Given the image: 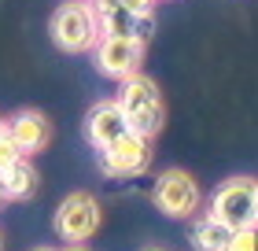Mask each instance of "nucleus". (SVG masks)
Listing matches in <instances>:
<instances>
[{"label": "nucleus", "mask_w": 258, "mask_h": 251, "mask_svg": "<svg viewBox=\"0 0 258 251\" xmlns=\"http://www.w3.org/2000/svg\"><path fill=\"white\" fill-rule=\"evenodd\" d=\"M4 133L15 140L22 159H33L52 144V118L37 107H19L11 118H4Z\"/></svg>", "instance_id": "nucleus-7"}, {"label": "nucleus", "mask_w": 258, "mask_h": 251, "mask_svg": "<svg viewBox=\"0 0 258 251\" xmlns=\"http://www.w3.org/2000/svg\"><path fill=\"white\" fill-rule=\"evenodd\" d=\"M100 22V37H118V41H140L148 44V37L155 33V15H137L129 11L122 0H89Z\"/></svg>", "instance_id": "nucleus-6"}, {"label": "nucleus", "mask_w": 258, "mask_h": 251, "mask_svg": "<svg viewBox=\"0 0 258 251\" xmlns=\"http://www.w3.org/2000/svg\"><path fill=\"white\" fill-rule=\"evenodd\" d=\"M63 251H89V247H85V244H67Z\"/></svg>", "instance_id": "nucleus-16"}, {"label": "nucleus", "mask_w": 258, "mask_h": 251, "mask_svg": "<svg viewBox=\"0 0 258 251\" xmlns=\"http://www.w3.org/2000/svg\"><path fill=\"white\" fill-rule=\"evenodd\" d=\"M254 218H258V181H254Z\"/></svg>", "instance_id": "nucleus-17"}, {"label": "nucleus", "mask_w": 258, "mask_h": 251, "mask_svg": "<svg viewBox=\"0 0 258 251\" xmlns=\"http://www.w3.org/2000/svg\"><path fill=\"white\" fill-rule=\"evenodd\" d=\"M188 240H192L196 251H229L232 229H229V225H221L218 218H210V214H199V218L192 222Z\"/></svg>", "instance_id": "nucleus-11"}, {"label": "nucleus", "mask_w": 258, "mask_h": 251, "mask_svg": "<svg viewBox=\"0 0 258 251\" xmlns=\"http://www.w3.org/2000/svg\"><path fill=\"white\" fill-rule=\"evenodd\" d=\"M48 33L55 41V48L67 52V56H78V52H92L100 41V22H96V11H92L89 0H63L55 8V15L48 22Z\"/></svg>", "instance_id": "nucleus-2"}, {"label": "nucleus", "mask_w": 258, "mask_h": 251, "mask_svg": "<svg viewBox=\"0 0 258 251\" xmlns=\"http://www.w3.org/2000/svg\"><path fill=\"white\" fill-rule=\"evenodd\" d=\"M144 52H148V44H140V41H118V37H100L96 48H92L100 74H107L114 81H125V78L140 74V70H144Z\"/></svg>", "instance_id": "nucleus-8"}, {"label": "nucleus", "mask_w": 258, "mask_h": 251, "mask_svg": "<svg viewBox=\"0 0 258 251\" xmlns=\"http://www.w3.org/2000/svg\"><path fill=\"white\" fill-rule=\"evenodd\" d=\"M33 251H55V247H33Z\"/></svg>", "instance_id": "nucleus-18"}, {"label": "nucleus", "mask_w": 258, "mask_h": 251, "mask_svg": "<svg viewBox=\"0 0 258 251\" xmlns=\"http://www.w3.org/2000/svg\"><path fill=\"white\" fill-rule=\"evenodd\" d=\"M0 247H4V240H0Z\"/></svg>", "instance_id": "nucleus-22"}, {"label": "nucleus", "mask_w": 258, "mask_h": 251, "mask_svg": "<svg viewBox=\"0 0 258 251\" xmlns=\"http://www.w3.org/2000/svg\"><path fill=\"white\" fill-rule=\"evenodd\" d=\"M144 251H162V247H144Z\"/></svg>", "instance_id": "nucleus-20"}, {"label": "nucleus", "mask_w": 258, "mask_h": 251, "mask_svg": "<svg viewBox=\"0 0 258 251\" xmlns=\"http://www.w3.org/2000/svg\"><path fill=\"white\" fill-rule=\"evenodd\" d=\"M0 129H4V118H0Z\"/></svg>", "instance_id": "nucleus-21"}, {"label": "nucleus", "mask_w": 258, "mask_h": 251, "mask_svg": "<svg viewBox=\"0 0 258 251\" xmlns=\"http://www.w3.org/2000/svg\"><path fill=\"white\" fill-rule=\"evenodd\" d=\"M122 4L137 15H155V0H122Z\"/></svg>", "instance_id": "nucleus-15"}, {"label": "nucleus", "mask_w": 258, "mask_h": 251, "mask_svg": "<svg viewBox=\"0 0 258 251\" xmlns=\"http://www.w3.org/2000/svg\"><path fill=\"white\" fill-rule=\"evenodd\" d=\"M0 203H4V185H0Z\"/></svg>", "instance_id": "nucleus-19"}, {"label": "nucleus", "mask_w": 258, "mask_h": 251, "mask_svg": "<svg viewBox=\"0 0 258 251\" xmlns=\"http://www.w3.org/2000/svg\"><path fill=\"white\" fill-rule=\"evenodd\" d=\"M210 218H218L229 229H247V225H258L254 218V177H229L214 188L207 207Z\"/></svg>", "instance_id": "nucleus-4"}, {"label": "nucleus", "mask_w": 258, "mask_h": 251, "mask_svg": "<svg viewBox=\"0 0 258 251\" xmlns=\"http://www.w3.org/2000/svg\"><path fill=\"white\" fill-rule=\"evenodd\" d=\"M19 159H22V152L15 148V140H11L4 129H0V177H4V174H8Z\"/></svg>", "instance_id": "nucleus-14"}, {"label": "nucleus", "mask_w": 258, "mask_h": 251, "mask_svg": "<svg viewBox=\"0 0 258 251\" xmlns=\"http://www.w3.org/2000/svg\"><path fill=\"white\" fill-rule=\"evenodd\" d=\"M151 166V140L144 137H125L114 148L100 152V170L107 177H137Z\"/></svg>", "instance_id": "nucleus-10"}, {"label": "nucleus", "mask_w": 258, "mask_h": 251, "mask_svg": "<svg viewBox=\"0 0 258 251\" xmlns=\"http://www.w3.org/2000/svg\"><path fill=\"white\" fill-rule=\"evenodd\" d=\"M37 170H33L30 159H19L11 170L0 177V185H4V199H30L33 192H37Z\"/></svg>", "instance_id": "nucleus-12"}, {"label": "nucleus", "mask_w": 258, "mask_h": 251, "mask_svg": "<svg viewBox=\"0 0 258 251\" xmlns=\"http://www.w3.org/2000/svg\"><path fill=\"white\" fill-rule=\"evenodd\" d=\"M229 251H258V225H247V229H232Z\"/></svg>", "instance_id": "nucleus-13"}, {"label": "nucleus", "mask_w": 258, "mask_h": 251, "mask_svg": "<svg viewBox=\"0 0 258 251\" xmlns=\"http://www.w3.org/2000/svg\"><path fill=\"white\" fill-rule=\"evenodd\" d=\"M151 203L166 214V218H192L203 203V192H199V181L181 170V166H170V170L159 174L155 188H151Z\"/></svg>", "instance_id": "nucleus-5"}, {"label": "nucleus", "mask_w": 258, "mask_h": 251, "mask_svg": "<svg viewBox=\"0 0 258 251\" xmlns=\"http://www.w3.org/2000/svg\"><path fill=\"white\" fill-rule=\"evenodd\" d=\"M114 100H118L125 122L137 137L155 140L162 133V126H166V104H162V89H159L155 78H148L144 70L133 74V78H125Z\"/></svg>", "instance_id": "nucleus-1"}, {"label": "nucleus", "mask_w": 258, "mask_h": 251, "mask_svg": "<svg viewBox=\"0 0 258 251\" xmlns=\"http://www.w3.org/2000/svg\"><path fill=\"white\" fill-rule=\"evenodd\" d=\"M85 137H89V144L96 152H107V148L118 144V140L133 137V129H129V122H125L118 100H100V104L89 107V115H85Z\"/></svg>", "instance_id": "nucleus-9"}, {"label": "nucleus", "mask_w": 258, "mask_h": 251, "mask_svg": "<svg viewBox=\"0 0 258 251\" xmlns=\"http://www.w3.org/2000/svg\"><path fill=\"white\" fill-rule=\"evenodd\" d=\"M103 225V211H100V199L78 188V192H67L63 203L55 207V236L67 244H85L100 233Z\"/></svg>", "instance_id": "nucleus-3"}]
</instances>
